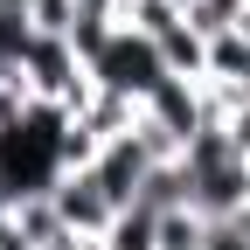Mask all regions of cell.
I'll list each match as a JSON object with an SVG mask.
<instances>
[{"mask_svg": "<svg viewBox=\"0 0 250 250\" xmlns=\"http://www.w3.org/2000/svg\"><path fill=\"white\" fill-rule=\"evenodd\" d=\"M208 83L215 90H250V35H215L208 42Z\"/></svg>", "mask_w": 250, "mask_h": 250, "instance_id": "obj_6", "label": "cell"}, {"mask_svg": "<svg viewBox=\"0 0 250 250\" xmlns=\"http://www.w3.org/2000/svg\"><path fill=\"white\" fill-rule=\"evenodd\" d=\"M28 14H35V0H0V21H14V28H28Z\"/></svg>", "mask_w": 250, "mask_h": 250, "instance_id": "obj_11", "label": "cell"}, {"mask_svg": "<svg viewBox=\"0 0 250 250\" xmlns=\"http://www.w3.org/2000/svg\"><path fill=\"white\" fill-rule=\"evenodd\" d=\"M49 202H56V215H62V229H70L77 243H98L111 223H118V202L98 188V174H62L56 188H49Z\"/></svg>", "mask_w": 250, "mask_h": 250, "instance_id": "obj_4", "label": "cell"}, {"mask_svg": "<svg viewBox=\"0 0 250 250\" xmlns=\"http://www.w3.org/2000/svg\"><path fill=\"white\" fill-rule=\"evenodd\" d=\"M236 35H250V7H243V21H236Z\"/></svg>", "mask_w": 250, "mask_h": 250, "instance_id": "obj_12", "label": "cell"}, {"mask_svg": "<svg viewBox=\"0 0 250 250\" xmlns=\"http://www.w3.org/2000/svg\"><path fill=\"white\" fill-rule=\"evenodd\" d=\"M243 7H250V0H188V28H195V35H229V28L243 21Z\"/></svg>", "mask_w": 250, "mask_h": 250, "instance_id": "obj_9", "label": "cell"}, {"mask_svg": "<svg viewBox=\"0 0 250 250\" xmlns=\"http://www.w3.org/2000/svg\"><path fill=\"white\" fill-rule=\"evenodd\" d=\"M174 70H167V56H160V42L153 35H139V28H111V35L90 49V83L104 90V98H125V104H139L146 111V98L160 90Z\"/></svg>", "mask_w": 250, "mask_h": 250, "instance_id": "obj_3", "label": "cell"}, {"mask_svg": "<svg viewBox=\"0 0 250 250\" xmlns=\"http://www.w3.org/2000/svg\"><path fill=\"white\" fill-rule=\"evenodd\" d=\"M202 250H250V223H243V215H236V223H208Z\"/></svg>", "mask_w": 250, "mask_h": 250, "instance_id": "obj_10", "label": "cell"}, {"mask_svg": "<svg viewBox=\"0 0 250 250\" xmlns=\"http://www.w3.org/2000/svg\"><path fill=\"white\" fill-rule=\"evenodd\" d=\"M14 70L28 77L35 104H49V111H70V118H77L90 98H98L83 49H77V42H62V35H21V49H14Z\"/></svg>", "mask_w": 250, "mask_h": 250, "instance_id": "obj_2", "label": "cell"}, {"mask_svg": "<svg viewBox=\"0 0 250 250\" xmlns=\"http://www.w3.org/2000/svg\"><path fill=\"white\" fill-rule=\"evenodd\" d=\"M118 21L160 42V35H174V28L188 21V7H181V0H118Z\"/></svg>", "mask_w": 250, "mask_h": 250, "instance_id": "obj_7", "label": "cell"}, {"mask_svg": "<svg viewBox=\"0 0 250 250\" xmlns=\"http://www.w3.org/2000/svg\"><path fill=\"white\" fill-rule=\"evenodd\" d=\"M98 250H160V208H146V202L118 208V223L98 236Z\"/></svg>", "mask_w": 250, "mask_h": 250, "instance_id": "obj_5", "label": "cell"}, {"mask_svg": "<svg viewBox=\"0 0 250 250\" xmlns=\"http://www.w3.org/2000/svg\"><path fill=\"white\" fill-rule=\"evenodd\" d=\"M0 70H7V62H0Z\"/></svg>", "mask_w": 250, "mask_h": 250, "instance_id": "obj_13", "label": "cell"}, {"mask_svg": "<svg viewBox=\"0 0 250 250\" xmlns=\"http://www.w3.org/2000/svg\"><path fill=\"white\" fill-rule=\"evenodd\" d=\"M77 21H83V0H35L28 35H62V42H77Z\"/></svg>", "mask_w": 250, "mask_h": 250, "instance_id": "obj_8", "label": "cell"}, {"mask_svg": "<svg viewBox=\"0 0 250 250\" xmlns=\"http://www.w3.org/2000/svg\"><path fill=\"white\" fill-rule=\"evenodd\" d=\"M243 223H250V215H243Z\"/></svg>", "mask_w": 250, "mask_h": 250, "instance_id": "obj_14", "label": "cell"}, {"mask_svg": "<svg viewBox=\"0 0 250 250\" xmlns=\"http://www.w3.org/2000/svg\"><path fill=\"white\" fill-rule=\"evenodd\" d=\"M181 7H188V0H181Z\"/></svg>", "mask_w": 250, "mask_h": 250, "instance_id": "obj_15", "label": "cell"}, {"mask_svg": "<svg viewBox=\"0 0 250 250\" xmlns=\"http://www.w3.org/2000/svg\"><path fill=\"white\" fill-rule=\"evenodd\" d=\"M62 125H70V111L35 104L21 125L0 132V195H7V202L49 195V188L62 181Z\"/></svg>", "mask_w": 250, "mask_h": 250, "instance_id": "obj_1", "label": "cell"}]
</instances>
